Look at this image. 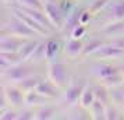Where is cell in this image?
Returning a JSON list of instances; mask_svg holds the SVG:
<instances>
[{
    "label": "cell",
    "mask_w": 124,
    "mask_h": 120,
    "mask_svg": "<svg viewBox=\"0 0 124 120\" xmlns=\"http://www.w3.org/2000/svg\"><path fill=\"white\" fill-rule=\"evenodd\" d=\"M1 35H17V36H23V38H31L38 35L34 29H31L25 23H23L20 18L14 16L13 20H10L7 24H3L1 27Z\"/></svg>",
    "instance_id": "6da1fadb"
},
{
    "label": "cell",
    "mask_w": 124,
    "mask_h": 120,
    "mask_svg": "<svg viewBox=\"0 0 124 120\" xmlns=\"http://www.w3.org/2000/svg\"><path fill=\"white\" fill-rule=\"evenodd\" d=\"M47 80H50L59 88L64 87L68 82V71L64 63L53 62L47 67Z\"/></svg>",
    "instance_id": "7a4b0ae2"
},
{
    "label": "cell",
    "mask_w": 124,
    "mask_h": 120,
    "mask_svg": "<svg viewBox=\"0 0 124 120\" xmlns=\"http://www.w3.org/2000/svg\"><path fill=\"white\" fill-rule=\"evenodd\" d=\"M43 10H45L49 21L53 24L54 28H63L64 21H66V13L60 8L57 1H47V3H45Z\"/></svg>",
    "instance_id": "3957f363"
},
{
    "label": "cell",
    "mask_w": 124,
    "mask_h": 120,
    "mask_svg": "<svg viewBox=\"0 0 124 120\" xmlns=\"http://www.w3.org/2000/svg\"><path fill=\"white\" fill-rule=\"evenodd\" d=\"M85 87H86V82H85L82 78L70 81L67 89H66V92H64V101H66V103L74 105V103L79 102V98H81V95H82Z\"/></svg>",
    "instance_id": "277c9868"
},
{
    "label": "cell",
    "mask_w": 124,
    "mask_h": 120,
    "mask_svg": "<svg viewBox=\"0 0 124 120\" xmlns=\"http://www.w3.org/2000/svg\"><path fill=\"white\" fill-rule=\"evenodd\" d=\"M29 75H32V69L28 67V66H24V64H14L10 69H7L1 77L7 78L8 81H13V82H20L23 81L24 78H27Z\"/></svg>",
    "instance_id": "5b68a950"
},
{
    "label": "cell",
    "mask_w": 124,
    "mask_h": 120,
    "mask_svg": "<svg viewBox=\"0 0 124 120\" xmlns=\"http://www.w3.org/2000/svg\"><path fill=\"white\" fill-rule=\"evenodd\" d=\"M28 38L17 35H1L0 39V52H18Z\"/></svg>",
    "instance_id": "8992f818"
},
{
    "label": "cell",
    "mask_w": 124,
    "mask_h": 120,
    "mask_svg": "<svg viewBox=\"0 0 124 120\" xmlns=\"http://www.w3.org/2000/svg\"><path fill=\"white\" fill-rule=\"evenodd\" d=\"M13 14H14L17 18H20L23 23L27 24L31 29H34L38 35H47L49 32H50L46 27H43V25H42L40 23H38L35 18H32L31 16H28L27 13H24L21 8H14V10H13Z\"/></svg>",
    "instance_id": "52a82bcc"
},
{
    "label": "cell",
    "mask_w": 124,
    "mask_h": 120,
    "mask_svg": "<svg viewBox=\"0 0 124 120\" xmlns=\"http://www.w3.org/2000/svg\"><path fill=\"white\" fill-rule=\"evenodd\" d=\"M1 91L4 92L7 98V102L10 106H21L24 105V95L25 92L18 85H10V87H1Z\"/></svg>",
    "instance_id": "ba28073f"
},
{
    "label": "cell",
    "mask_w": 124,
    "mask_h": 120,
    "mask_svg": "<svg viewBox=\"0 0 124 120\" xmlns=\"http://www.w3.org/2000/svg\"><path fill=\"white\" fill-rule=\"evenodd\" d=\"M123 55H124L123 48H118V46L113 45L112 42L105 43V45L95 53V56L99 57V59H117V57L123 56Z\"/></svg>",
    "instance_id": "9c48e42d"
},
{
    "label": "cell",
    "mask_w": 124,
    "mask_h": 120,
    "mask_svg": "<svg viewBox=\"0 0 124 120\" xmlns=\"http://www.w3.org/2000/svg\"><path fill=\"white\" fill-rule=\"evenodd\" d=\"M84 11V8H78V7H74L71 11L66 16V21H64V25L63 28L66 32H71L77 25L81 24V14Z\"/></svg>",
    "instance_id": "30bf717a"
},
{
    "label": "cell",
    "mask_w": 124,
    "mask_h": 120,
    "mask_svg": "<svg viewBox=\"0 0 124 120\" xmlns=\"http://www.w3.org/2000/svg\"><path fill=\"white\" fill-rule=\"evenodd\" d=\"M106 17L109 21H116V20H124V0H114L110 1L107 6Z\"/></svg>",
    "instance_id": "8fae6325"
},
{
    "label": "cell",
    "mask_w": 124,
    "mask_h": 120,
    "mask_svg": "<svg viewBox=\"0 0 124 120\" xmlns=\"http://www.w3.org/2000/svg\"><path fill=\"white\" fill-rule=\"evenodd\" d=\"M36 91L39 92L40 95H43V96L49 98V99H53V98H57L59 95H60V92H59V87L54 85L53 82H52L50 80L47 81H40L39 85L35 88Z\"/></svg>",
    "instance_id": "7c38bea8"
},
{
    "label": "cell",
    "mask_w": 124,
    "mask_h": 120,
    "mask_svg": "<svg viewBox=\"0 0 124 120\" xmlns=\"http://www.w3.org/2000/svg\"><path fill=\"white\" fill-rule=\"evenodd\" d=\"M84 43L81 42V39H77V38H71V39L67 40L66 43V48H64V52L70 59H75L82 55V50H84Z\"/></svg>",
    "instance_id": "4fadbf2b"
},
{
    "label": "cell",
    "mask_w": 124,
    "mask_h": 120,
    "mask_svg": "<svg viewBox=\"0 0 124 120\" xmlns=\"http://www.w3.org/2000/svg\"><path fill=\"white\" fill-rule=\"evenodd\" d=\"M121 69H117L112 64H95L92 67V73L99 78V80H103L106 77H110V75L116 74V73H120Z\"/></svg>",
    "instance_id": "5bb4252c"
},
{
    "label": "cell",
    "mask_w": 124,
    "mask_h": 120,
    "mask_svg": "<svg viewBox=\"0 0 124 120\" xmlns=\"http://www.w3.org/2000/svg\"><path fill=\"white\" fill-rule=\"evenodd\" d=\"M47 99H49V98L40 95L36 89H32V91L25 92V95H24V105H27V106L43 105V103H46V101H47Z\"/></svg>",
    "instance_id": "9a60e30c"
},
{
    "label": "cell",
    "mask_w": 124,
    "mask_h": 120,
    "mask_svg": "<svg viewBox=\"0 0 124 120\" xmlns=\"http://www.w3.org/2000/svg\"><path fill=\"white\" fill-rule=\"evenodd\" d=\"M39 45V40H35V39H27V42L21 46V49L18 50V55L21 57V62H25L31 59V56L34 55L35 49L38 48Z\"/></svg>",
    "instance_id": "2e32d148"
},
{
    "label": "cell",
    "mask_w": 124,
    "mask_h": 120,
    "mask_svg": "<svg viewBox=\"0 0 124 120\" xmlns=\"http://www.w3.org/2000/svg\"><path fill=\"white\" fill-rule=\"evenodd\" d=\"M95 89H93V87H85L84 92H82V95L79 98V106L82 109H89L92 106V103L95 102Z\"/></svg>",
    "instance_id": "e0dca14e"
},
{
    "label": "cell",
    "mask_w": 124,
    "mask_h": 120,
    "mask_svg": "<svg viewBox=\"0 0 124 120\" xmlns=\"http://www.w3.org/2000/svg\"><path fill=\"white\" fill-rule=\"evenodd\" d=\"M106 106L103 102L95 99V102L92 103L88 110H91V117L93 120H102V119H106Z\"/></svg>",
    "instance_id": "ac0fdd59"
},
{
    "label": "cell",
    "mask_w": 124,
    "mask_h": 120,
    "mask_svg": "<svg viewBox=\"0 0 124 120\" xmlns=\"http://www.w3.org/2000/svg\"><path fill=\"white\" fill-rule=\"evenodd\" d=\"M42 80H43V78L39 77V75H29V77H27V78H24L23 81L17 82V85L20 87L24 92H28V91L35 89L36 87L39 85V82Z\"/></svg>",
    "instance_id": "d6986e66"
},
{
    "label": "cell",
    "mask_w": 124,
    "mask_h": 120,
    "mask_svg": "<svg viewBox=\"0 0 124 120\" xmlns=\"http://www.w3.org/2000/svg\"><path fill=\"white\" fill-rule=\"evenodd\" d=\"M102 32L106 35H120L124 32V20H116L105 25L102 28Z\"/></svg>",
    "instance_id": "ffe728a7"
},
{
    "label": "cell",
    "mask_w": 124,
    "mask_h": 120,
    "mask_svg": "<svg viewBox=\"0 0 124 120\" xmlns=\"http://www.w3.org/2000/svg\"><path fill=\"white\" fill-rule=\"evenodd\" d=\"M105 43H106V42H105V40H101V39H91L89 42L84 46V50H82V55H81V56L85 57V56H89V55H95Z\"/></svg>",
    "instance_id": "44dd1931"
},
{
    "label": "cell",
    "mask_w": 124,
    "mask_h": 120,
    "mask_svg": "<svg viewBox=\"0 0 124 120\" xmlns=\"http://www.w3.org/2000/svg\"><path fill=\"white\" fill-rule=\"evenodd\" d=\"M123 81H124V75H123V73L120 71V73H116V74L110 75V77H106V78L101 80V82L105 87H107V88H116V87L121 85Z\"/></svg>",
    "instance_id": "7402d4cb"
},
{
    "label": "cell",
    "mask_w": 124,
    "mask_h": 120,
    "mask_svg": "<svg viewBox=\"0 0 124 120\" xmlns=\"http://www.w3.org/2000/svg\"><path fill=\"white\" fill-rule=\"evenodd\" d=\"M93 89H95L96 99L103 102L105 105H109V102H110V92H107V87H105L102 84V85L93 87Z\"/></svg>",
    "instance_id": "603a6c76"
},
{
    "label": "cell",
    "mask_w": 124,
    "mask_h": 120,
    "mask_svg": "<svg viewBox=\"0 0 124 120\" xmlns=\"http://www.w3.org/2000/svg\"><path fill=\"white\" fill-rule=\"evenodd\" d=\"M60 50V43L57 40H47L46 42V60H52Z\"/></svg>",
    "instance_id": "cb8c5ba5"
},
{
    "label": "cell",
    "mask_w": 124,
    "mask_h": 120,
    "mask_svg": "<svg viewBox=\"0 0 124 120\" xmlns=\"http://www.w3.org/2000/svg\"><path fill=\"white\" fill-rule=\"evenodd\" d=\"M31 60H32V62L46 60V42H39V45L35 49L34 55L31 56Z\"/></svg>",
    "instance_id": "d4e9b609"
},
{
    "label": "cell",
    "mask_w": 124,
    "mask_h": 120,
    "mask_svg": "<svg viewBox=\"0 0 124 120\" xmlns=\"http://www.w3.org/2000/svg\"><path fill=\"white\" fill-rule=\"evenodd\" d=\"M109 4H110V0H93V3H91L88 10L91 11V14H98L102 10H105Z\"/></svg>",
    "instance_id": "484cf974"
},
{
    "label": "cell",
    "mask_w": 124,
    "mask_h": 120,
    "mask_svg": "<svg viewBox=\"0 0 124 120\" xmlns=\"http://www.w3.org/2000/svg\"><path fill=\"white\" fill-rule=\"evenodd\" d=\"M54 114V108L53 106H45V108L39 109L36 113H35V119L38 120H49L53 117Z\"/></svg>",
    "instance_id": "4316f807"
},
{
    "label": "cell",
    "mask_w": 124,
    "mask_h": 120,
    "mask_svg": "<svg viewBox=\"0 0 124 120\" xmlns=\"http://www.w3.org/2000/svg\"><path fill=\"white\" fill-rule=\"evenodd\" d=\"M18 4L24 7L39 8V10H43V7H45V3H42L40 0H18Z\"/></svg>",
    "instance_id": "83f0119b"
},
{
    "label": "cell",
    "mask_w": 124,
    "mask_h": 120,
    "mask_svg": "<svg viewBox=\"0 0 124 120\" xmlns=\"http://www.w3.org/2000/svg\"><path fill=\"white\" fill-rule=\"evenodd\" d=\"M110 101L114 105H124V99H123V95H121V91L120 89H114V91L110 92Z\"/></svg>",
    "instance_id": "f1b7e54d"
},
{
    "label": "cell",
    "mask_w": 124,
    "mask_h": 120,
    "mask_svg": "<svg viewBox=\"0 0 124 120\" xmlns=\"http://www.w3.org/2000/svg\"><path fill=\"white\" fill-rule=\"evenodd\" d=\"M85 32H86V28H85L84 24H79V25H77L75 28L70 32V35H71V38H77V39H81L82 36L85 35Z\"/></svg>",
    "instance_id": "f546056e"
},
{
    "label": "cell",
    "mask_w": 124,
    "mask_h": 120,
    "mask_svg": "<svg viewBox=\"0 0 124 120\" xmlns=\"http://www.w3.org/2000/svg\"><path fill=\"white\" fill-rule=\"evenodd\" d=\"M0 119L1 120H17L18 119V113L16 110H3V112H0Z\"/></svg>",
    "instance_id": "4dcf8cb0"
},
{
    "label": "cell",
    "mask_w": 124,
    "mask_h": 120,
    "mask_svg": "<svg viewBox=\"0 0 124 120\" xmlns=\"http://www.w3.org/2000/svg\"><path fill=\"white\" fill-rule=\"evenodd\" d=\"M106 119L107 120H116V119H120V116H118V112L116 108H113V106H106Z\"/></svg>",
    "instance_id": "1f68e13d"
},
{
    "label": "cell",
    "mask_w": 124,
    "mask_h": 120,
    "mask_svg": "<svg viewBox=\"0 0 124 120\" xmlns=\"http://www.w3.org/2000/svg\"><path fill=\"white\" fill-rule=\"evenodd\" d=\"M59 6H60V8H62V10L66 13V14H68V13H70V11L74 8L73 0H62V1L59 3Z\"/></svg>",
    "instance_id": "d6a6232c"
},
{
    "label": "cell",
    "mask_w": 124,
    "mask_h": 120,
    "mask_svg": "<svg viewBox=\"0 0 124 120\" xmlns=\"http://www.w3.org/2000/svg\"><path fill=\"white\" fill-rule=\"evenodd\" d=\"M31 119H35V114L32 110H23L21 113L18 114V120H31Z\"/></svg>",
    "instance_id": "836d02e7"
},
{
    "label": "cell",
    "mask_w": 124,
    "mask_h": 120,
    "mask_svg": "<svg viewBox=\"0 0 124 120\" xmlns=\"http://www.w3.org/2000/svg\"><path fill=\"white\" fill-rule=\"evenodd\" d=\"M92 16H93V14H91L89 10H84V11H82V14H81V24H84V25H85V24L91 20V17H92Z\"/></svg>",
    "instance_id": "e575fe53"
},
{
    "label": "cell",
    "mask_w": 124,
    "mask_h": 120,
    "mask_svg": "<svg viewBox=\"0 0 124 120\" xmlns=\"http://www.w3.org/2000/svg\"><path fill=\"white\" fill-rule=\"evenodd\" d=\"M4 3H8V4H16V3H18V0H3Z\"/></svg>",
    "instance_id": "d590c367"
},
{
    "label": "cell",
    "mask_w": 124,
    "mask_h": 120,
    "mask_svg": "<svg viewBox=\"0 0 124 120\" xmlns=\"http://www.w3.org/2000/svg\"><path fill=\"white\" fill-rule=\"evenodd\" d=\"M120 91H121V95H123V99H124V87L121 88V89H120Z\"/></svg>",
    "instance_id": "8d00e7d4"
},
{
    "label": "cell",
    "mask_w": 124,
    "mask_h": 120,
    "mask_svg": "<svg viewBox=\"0 0 124 120\" xmlns=\"http://www.w3.org/2000/svg\"><path fill=\"white\" fill-rule=\"evenodd\" d=\"M47 1H57V0H43V3H47Z\"/></svg>",
    "instance_id": "74e56055"
},
{
    "label": "cell",
    "mask_w": 124,
    "mask_h": 120,
    "mask_svg": "<svg viewBox=\"0 0 124 120\" xmlns=\"http://www.w3.org/2000/svg\"><path fill=\"white\" fill-rule=\"evenodd\" d=\"M121 73H123V75H124V66L121 67Z\"/></svg>",
    "instance_id": "f35d334b"
},
{
    "label": "cell",
    "mask_w": 124,
    "mask_h": 120,
    "mask_svg": "<svg viewBox=\"0 0 124 120\" xmlns=\"http://www.w3.org/2000/svg\"><path fill=\"white\" fill-rule=\"evenodd\" d=\"M123 117H124V105H123Z\"/></svg>",
    "instance_id": "ab89813d"
}]
</instances>
